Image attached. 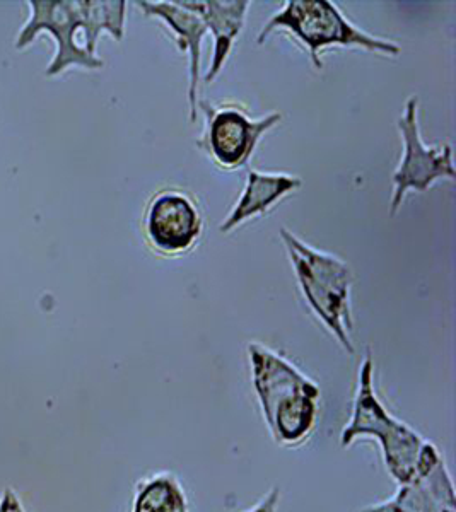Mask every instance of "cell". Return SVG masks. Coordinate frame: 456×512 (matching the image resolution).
Returning <instances> with one entry per match:
<instances>
[{
	"label": "cell",
	"mask_w": 456,
	"mask_h": 512,
	"mask_svg": "<svg viewBox=\"0 0 456 512\" xmlns=\"http://www.w3.org/2000/svg\"><path fill=\"white\" fill-rule=\"evenodd\" d=\"M31 18L19 31L14 47L31 45L41 31L52 33L57 55L48 65V77L59 76L71 67L101 69L103 60L94 55L101 31L115 40L123 38L127 2L123 0H31Z\"/></svg>",
	"instance_id": "obj_1"
},
{
	"label": "cell",
	"mask_w": 456,
	"mask_h": 512,
	"mask_svg": "<svg viewBox=\"0 0 456 512\" xmlns=\"http://www.w3.org/2000/svg\"><path fill=\"white\" fill-rule=\"evenodd\" d=\"M253 381L275 439L298 444L315 424L320 391L291 364L262 345H250Z\"/></svg>",
	"instance_id": "obj_2"
},
{
	"label": "cell",
	"mask_w": 456,
	"mask_h": 512,
	"mask_svg": "<svg viewBox=\"0 0 456 512\" xmlns=\"http://www.w3.org/2000/svg\"><path fill=\"white\" fill-rule=\"evenodd\" d=\"M281 239L311 309L344 345V349L354 354L349 337L352 332L351 268L337 256L304 245L286 227L281 229Z\"/></svg>",
	"instance_id": "obj_3"
},
{
	"label": "cell",
	"mask_w": 456,
	"mask_h": 512,
	"mask_svg": "<svg viewBox=\"0 0 456 512\" xmlns=\"http://www.w3.org/2000/svg\"><path fill=\"white\" fill-rule=\"evenodd\" d=\"M279 28L289 30L298 40L303 41L311 53V60L318 69H322L320 52L325 47H359L368 52L398 55L400 48L392 41L381 40L354 28L340 14L339 9L327 0H287L284 9L275 12L267 21L258 43H264L270 33Z\"/></svg>",
	"instance_id": "obj_4"
},
{
	"label": "cell",
	"mask_w": 456,
	"mask_h": 512,
	"mask_svg": "<svg viewBox=\"0 0 456 512\" xmlns=\"http://www.w3.org/2000/svg\"><path fill=\"white\" fill-rule=\"evenodd\" d=\"M359 434H376L380 437L385 449L386 465L398 482L407 485L416 478L417 465L426 443H422L405 425L398 424L386 415L373 391V361L369 352L359 371L354 419L344 431L342 444L349 446Z\"/></svg>",
	"instance_id": "obj_5"
},
{
	"label": "cell",
	"mask_w": 456,
	"mask_h": 512,
	"mask_svg": "<svg viewBox=\"0 0 456 512\" xmlns=\"http://www.w3.org/2000/svg\"><path fill=\"white\" fill-rule=\"evenodd\" d=\"M417 96L407 101L404 115L398 118V130L404 139V158L398 164L393 175L392 207L390 214L395 216L402 205L405 193L409 190L426 192L438 178L455 180V168L451 161V147L448 144L438 147H426L419 132L417 122Z\"/></svg>",
	"instance_id": "obj_6"
},
{
	"label": "cell",
	"mask_w": 456,
	"mask_h": 512,
	"mask_svg": "<svg viewBox=\"0 0 456 512\" xmlns=\"http://www.w3.org/2000/svg\"><path fill=\"white\" fill-rule=\"evenodd\" d=\"M207 115L205 146L219 166L240 168L250 159L262 135L281 122V113H272L260 120H250L236 108H212L200 103Z\"/></svg>",
	"instance_id": "obj_7"
},
{
	"label": "cell",
	"mask_w": 456,
	"mask_h": 512,
	"mask_svg": "<svg viewBox=\"0 0 456 512\" xmlns=\"http://www.w3.org/2000/svg\"><path fill=\"white\" fill-rule=\"evenodd\" d=\"M146 233L156 250L182 253L199 236V212L182 193H161L147 210Z\"/></svg>",
	"instance_id": "obj_8"
},
{
	"label": "cell",
	"mask_w": 456,
	"mask_h": 512,
	"mask_svg": "<svg viewBox=\"0 0 456 512\" xmlns=\"http://www.w3.org/2000/svg\"><path fill=\"white\" fill-rule=\"evenodd\" d=\"M137 6L146 12L147 16L163 19L171 30L175 31L180 50H187L190 55V89H188V103H190V122L197 117V82H199L200 43L207 33L204 19L197 12L183 6L182 0L175 2H137Z\"/></svg>",
	"instance_id": "obj_9"
},
{
	"label": "cell",
	"mask_w": 456,
	"mask_h": 512,
	"mask_svg": "<svg viewBox=\"0 0 456 512\" xmlns=\"http://www.w3.org/2000/svg\"><path fill=\"white\" fill-rule=\"evenodd\" d=\"M183 6L197 12L204 19L207 30L214 35V57L205 82H212L228 60L233 43L245 24L250 2L246 0H182Z\"/></svg>",
	"instance_id": "obj_10"
},
{
	"label": "cell",
	"mask_w": 456,
	"mask_h": 512,
	"mask_svg": "<svg viewBox=\"0 0 456 512\" xmlns=\"http://www.w3.org/2000/svg\"><path fill=\"white\" fill-rule=\"evenodd\" d=\"M303 181L291 175L258 173L252 169L246 178V187L241 193L238 204L234 205L228 219L221 224V233H229L250 217L265 214L272 205L293 190H298Z\"/></svg>",
	"instance_id": "obj_11"
},
{
	"label": "cell",
	"mask_w": 456,
	"mask_h": 512,
	"mask_svg": "<svg viewBox=\"0 0 456 512\" xmlns=\"http://www.w3.org/2000/svg\"><path fill=\"white\" fill-rule=\"evenodd\" d=\"M135 512H187L180 487L170 477L152 478L141 487Z\"/></svg>",
	"instance_id": "obj_12"
},
{
	"label": "cell",
	"mask_w": 456,
	"mask_h": 512,
	"mask_svg": "<svg viewBox=\"0 0 456 512\" xmlns=\"http://www.w3.org/2000/svg\"><path fill=\"white\" fill-rule=\"evenodd\" d=\"M0 512H23V509L19 507L16 497L11 492H7L2 502H0Z\"/></svg>",
	"instance_id": "obj_13"
},
{
	"label": "cell",
	"mask_w": 456,
	"mask_h": 512,
	"mask_svg": "<svg viewBox=\"0 0 456 512\" xmlns=\"http://www.w3.org/2000/svg\"><path fill=\"white\" fill-rule=\"evenodd\" d=\"M275 497H277V490H274L272 495L267 497V501L262 502V504H260V506H258L253 512H272V509H274L275 506V501H277Z\"/></svg>",
	"instance_id": "obj_14"
}]
</instances>
